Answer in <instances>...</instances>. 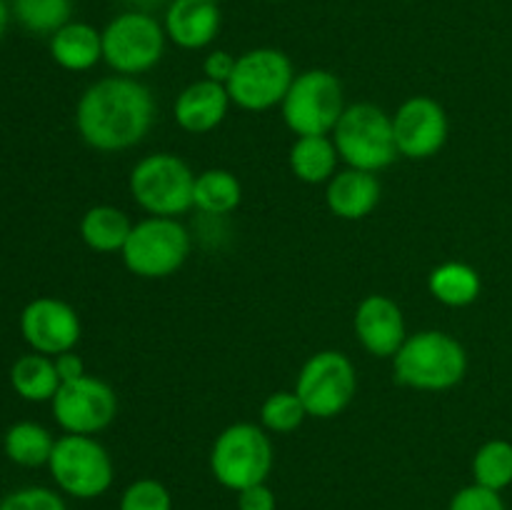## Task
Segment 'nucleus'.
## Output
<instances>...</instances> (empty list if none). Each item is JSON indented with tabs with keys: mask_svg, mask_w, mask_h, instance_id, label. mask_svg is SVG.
I'll return each mask as SVG.
<instances>
[{
	"mask_svg": "<svg viewBox=\"0 0 512 510\" xmlns=\"http://www.w3.org/2000/svg\"><path fill=\"white\" fill-rule=\"evenodd\" d=\"M155 120V98L145 83L128 75L95 80L75 105V128L90 148L120 153L138 145Z\"/></svg>",
	"mask_w": 512,
	"mask_h": 510,
	"instance_id": "f257e3e1",
	"label": "nucleus"
},
{
	"mask_svg": "<svg viewBox=\"0 0 512 510\" xmlns=\"http://www.w3.org/2000/svg\"><path fill=\"white\" fill-rule=\"evenodd\" d=\"M395 380L423 393L455 388L468 373V353L458 338L443 330H420L405 338L393 355Z\"/></svg>",
	"mask_w": 512,
	"mask_h": 510,
	"instance_id": "f03ea898",
	"label": "nucleus"
},
{
	"mask_svg": "<svg viewBox=\"0 0 512 510\" xmlns=\"http://www.w3.org/2000/svg\"><path fill=\"white\" fill-rule=\"evenodd\" d=\"M333 143L348 168L380 173L398 158L393 115L373 103L348 105L333 130Z\"/></svg>",
	"mask_w": 512,
	"mask_h": 510,
	"instance_id": "7ed1b4c3",
	"label": "nucleus"
},
{
	"mask_svg": "<svg viewBox=\"0 0 512 510\" xmlns=\"http://www.w3.org/2000/svg\"><path fill=\"white\" fill-rule=\"evenodd\" d=\"M273 463V440L263 425L255 423L228 425L210 448V473L233 493L265 483Z\"/></svg>",
	"mask_w": 512,
	"mask_h": 510,
	"instance_id": "20e7f679",
	"label": "nucleus"
},
{
	"mask_svg": "<svg viewBox=\"0 0 512 510\" xmlns=\"http://www.w3.org/2000/svg\"><path fill=\"white\" fill-rule=\"evenodd\" d=\"M128 188L148 215L178 218L193 208L195 173L175 153H150L133 165Z\"/></svg>",
	"mask_w": 512,
	"mask_h": 510,
	"instance_id": "39448f33",
	"label": "nucleus"
},
{
	"mask_svg": "<svg viewBox=\"0 0 512 510\" xmlns=\"http://www.w3.org/2000/svg\"><path fill=\"white\" fill-rule=\"evenodd\" d=\"M168 35L163 20L145 10H123L103 28V60L118 75H143L163 60Z\"/></svg>",
	"mask_w": 512,
	"mask_h": 510,
	"instance_id": "423d86ee",
	"label": "nucleus"
},
{
	"mask_svg": "<svg viewBox=\"0 0 512 510\" xmlns=\"http://www.w3.org/2000/svg\"><path fill=\"white\" fill-rule=\"evenodd\" d=\"M48 470L60 493L75 500H95L110 490L115 480L113 458L93 435H70L55 440Z\"/></svg>",
	"mask_w": 512,
	"mask_h": 510,
	"instance_id": "0eeeda50",
	"label": "nucleus"
},
{
	"mask_svg": "<svg viewBox=\"0 0 512 510\" xmlns=\"http://www.w3.org/2000/svg\"><path fill=\"white\" fill-rule=\"evenodd\" d=\"M193 240L178 218H150L133 225L125 240L123 263L133 275L145 280H160L178 273L188 260Z\"/></svg>",
	"mask_w": 512,
	"mask_h": 510,
	"instance_id": "6e6552de",
	"label": "nucleus"
},
{
	"mask_svg": "<svg viewBox=\"0 0 512 510\" xmlns=\"http://www.w3.org/2000/svg\"><path fill=\"white\" fill-rule=\"evenodd\" d=\"M293 80V60L283 50L263 45L238 55V63L225 88L233 105L248 113H263L275 105H283Z\"/></svg>",
	"mask_w": 512,
	"mask_h": 510,
	"instance_id": "1a4fd4ad",
	"label": "nucleus"
},
{
	"mask_svg": "<svg viewBox=\"0 0 512 510\" xmlns=\"http://www.w3.org/2000/svg\"><path fill=\"white\" fill-rule=\"evenodd\" d=\"M283 120L298 138L333 135L345 110L343 83L325 68H310L295 75L283 105Z\"/></svg>",
	"mask_w": 512,
	"mask_h": 510,
	"instance_id": "9d476101",
	"label": "nucleus"
},
{
	"mask_svg": "<svg viewBox=\"0 0 512 510\" xmlns=\"http://www.w3.org/2000/svg\"><path fill=\"white\" fill-rule=\"evenodd\" d=\"M295 393L303 400L308 418H338L358 393L353 360L340 350H320L310 355L295 380Z\"/></svg>",
	"mask_w": 512,
	"mask_h": 510,
	"instance_id": "9b49d317",
	"label": "nucleus"
},
{
	"mask_svg": "<svg viewBox=\"0 0 512 510\" xmlns=\"http://www.w3.org/2000/svg\"><path fill=\"white\" fill-rule=\"evenodd\" d=\"M53 418L70 435H98L118 415V395L105 380L85 373L68 380L50 400Z\"/></svg>",
	"mask_w": 512,
	"mask_h": 510,
	"instance_id": "f8f14e48",
	"label": "nucleus"
},
{
	"mask_svg": "<svg viewBox=\"0 0 512 510\" xmlns=\"http://www.w3.org/2000/svg\"><path fill=\"white\" fill-rule=\"evenodd\" d=\"M398 153L408 160H428L448 143L450 123L443 105L428 95L408 98L393 115Z\"/></svg>",
	"mask_w": 512,
	"mask_h": 510,
	"instance_id": "ddd939ff",
	"label": "nucleus"
},
{
	"mask_svg": "<svg viewBox=\"0 0 512 510\" xmlns=\"http://www.w3.org/2000/svg\"><path fill=\"white\" fill-rule=\"evenodd\" d=\"M83 325L73 305L60 298H35L20 313V335L33 353L55 358L78 345Z\"/></svg>",
	"mask_w": 512,
	"mask_h": 510,
	"instance_id": "4468645a",
	"label": "nucleus"
},
{
	"mask_svg": "<svg viewBox=\"0 0 512 510\" xmlns=\"http://www.w3.org/2000/svg\"><path fill=\"white\" fill-rule=\"evenodd\" d=\"M355 335L370 355L393 358L408 338L403 310L388 295H368L355 310Z\"/></svg>",
	"mask_w": 512,
	"mask_h": 510,
	"instance_id": "2eb2a0df",
	"label": "nucleus"
},
{
	"mask_svg": "<svg viewBox=\"0 0 512 510\" xmlns=\"http://www.w3.org/2000/svg\"><path fill=\"white\" fill-rule=\"evenodd\" d=\"M220 25V0H170L163 15L165 35L183 50L208 48L218 38Z\"/></svg>",
	"mask_w": 512,
	"mask_h": 510,
	"instance_id": "dca6fc26",
	"label": "nucleus"
},
{
	"mask_svg": "<svg viewBox=\"0 0 512 510\" xmlns=\"http://www.w3.org/2000/svg\"><path fill=\"white\" fill-rule=\"evenodd\" d=\"M230 108V95L223 83L215 80H195L180 90L173 105L175 123L190 135H205L218 128Z\"/></svg>",
	"mask_w": 512,
	"mask_h": 510,
	"instance_id": "f3484780",
	"label": "nucleus"
},
{
	"mask_svg": "<svg viewBox=\"0 0 512 510\" xmlns=\"http://www.w3.org/2000/svg\"><path fill=\"white\" fill-rule=\"evenodd\" d=\"M380 193L383 188H380L378 175L368 173V170L345 168L328 180L325 203H328L330 213L338 218L363 220L378 208Z\"/></svg>",
	"mask_w": 512,
	"mask_h": 510,
	"instance_id": "a211bd4d",
	"label": "nucleus"
},
{
	"mask_svg": "<svg viewBox=\"0 0 512 510\" xmlns=\"http://www.w3.org/2000/svg\"><path fill=\"white\" fill-rule=\"evenodd\" d=\"M50 55L70 73H85L103 60V30L83 20H70L50 35Z\"/></svg>",
	"mask_w": 512,
	"mask_h": 510,
	"instance_id": "6ab92c4d",
	"label": "nucleus"
},
{
	"mask_svg": "<svg viewBox=\"0 0 512 510\" xmlns=\"http://www.w3.org/2000/svg\"><path fill=\"white\" fill-rule=\"evenodd\" d=\"M338 160V148H335L333 138H328V135H303V138H295V143L290 145L288 163L300 183H328L338 173Z\"/></svg>",
	"mask_w": 512,
	"mask_h": 510,
	"instance_id": "aec40b11",
	"label": "nucleus"
},
{
	"mask_svg": "<svg viewBox=\"0 0 512 510\" xmlns=\"http://www.w3.org/2000/svg\"><path fill=\"white\" fill-rule=\"evenodd\" d=\"M133 223L128 213L115 205H93L80 218V238L95 253H120L128 240Z\"/></svg>",
	"mask_w": 512,
	"mask_h": 510,
	"instance_id": "412c9836",
	"label": "nucleus"
},
{
	"mask_svg": "<svg viewBox=\"0 0 512 510\" xmlns=\"http://www.w3.org/2000/svg\"><path fill=\"white\" fill-rule=\"evenodd\" d=\"M10 385L28 403H50L63 383L50 355L28 353L20 355L10 368Z\"/></svg>",
	"mask_w": 512,
	"mask_h": 510,
	"instance_id": "4be33fe9",
	"label": "nucleus"
},
{
	"mask_svg": "<svg viewBox=\"0 0 512 510\" xmlns=\"http://www.w3.org/2000/svg\"><path fill=\"white\" fill-rule=\"evenodd\" d=\"M243 200V185L238 175H233L225 168H208L195 175L193 188V208H198L203 215H215L223 218L230 215Z\"/></svg>",
	"mask_w": 512,
	"mask_h": 510,
	"instance_id": "5701e85b",
	"label": "nucleus"
},
{
	"mask_svg": "<svg viewBox=\"0 0 512 510\" xmlns=\"http://www.w3.org/2000/svg\"><path fill=\"white\" fill-rule=\"evenodd\" d=\"M55 438L45 425L33 420H20L5 430L3 450L10 463L20 468H43L53 455Z\"/></svg>",
	"mask_w": 512,
	"mask_h": 510,
	"instance_id": "b1692460",
	"label": "nucleus"
},
{
	"mask_svg": "<svg viewBox=\"0 0 512 510\" xmlns=\"http://www.w3.org/2000/svg\"><path fill=\"white\" fill-rule=\"evenodd\" d=\"M480 288L483 283H480L478 270L468 263H458V260L438 265L428 278L430 295L448 308H465V305L475 303Z\"/></svg>",
	"mask_w": 512,
	"mask_h": 510,
	"instance_id": "393cba45",
	"label": "nucleus"
},
{
	"mask_svg": "<svg viewBox=\"0 0 512 510\" xmlns=\"http://www.w3.org/2000/svg\"><path fill=\"white\" fill-rule=\"evenodd\" d=\"M13 18L33 35H53L73 20V0H10Z\"/></svg>",
	"mask_w": 512,
	"mask_h": 510,
	"instance_id": "a878e982",
	"label": "nucleus"
},
{
	"mask_svg": "<svg viewBox=\"0 0 512 510\" xmlns=\"http://www.w3.org/2000/svg\"><path fill=\"white\" fill-rule=\"evenodd\" d=\"M473 478L475 483L495 493H503L512 485V443L488 440L480 445L473 458Z\"/></svg>",
	"mask_w": 512,
	"mask_h": 510,
	"instance_id": "bb28decb",
	"label": "nucleus"
},
{
	"mask_svg": "<svg viewBox=\"0 0 512 510\" xmlns=\"http://www.w3.org/2000/svg\"><path fill=\"white\" fill-rule=\"evenodd\" d=\"M308 418L303 400L298 398L295 390H278V393L268 395L265 403L260 405V425L268 433L288 435L298 430Z\"/></svg>",
	"mask_w": 512,
	"mask_h": 510,
	"instance_id": "cd10ccee",
	"label": "nucleus"
},
{
	"mask_svg": "<svg viewBox=\"0 0 512 510\" xmlns=\"http://www.w3.org/2000/svg\"><path fill=\"white\" fill-rule=\"evenodd\" d=\"M118 510H173V495L160 480L138 478L123 490Z\"/></svg>",
	"mask_w": 512,
	"mask_h": 510,
	"instance_id": "c85d7f7f",
	"label": "nucleus"
},
{
	"mask_svg": "<svg viewBox=\"0 0 512 510\" xmlns=\"http://www.w3.org/2000/svg\"><path fill=\"white\" fill-rule=\"evenodd\" d=\"M0 510H68L63 495L43 485L18 488L0 500Z\"/></svg>",
	"mask_w": 512,
	"mask_h": 510,
	"instance_id": "c756f323",
	"label": "nucleus"
},
{
	"mask_svg": "<svg viewBox=\"0 0 512 510\" xmlns=\"http://www.w3.org/2000/svg\"><path fill=\"white\" fill-rule=\"evenodd\" d=\"M448 510H508V508H505L503 495L473 483L460 488L458 493L450 498Z\"/></svg>",
	"mask_w": 512,
	"mask_h": 510,
	"instance_id": "7c9ffc66",
	"label": "nucleus"
},
{
	"mask_svg": "<svg viewBox=\"0 0 512 510\" xmlns=\"http://www.w3.org/2000/svg\"><path fill=\"white\" fill-rule=\"evenodd\" d=\"M238 510H278V498L268 483L250 485L238 493Z\"/></svg>",
	"mask_w": 512,
	"mask_h": 510,
	"instance_id": "2f4dec72",
	"label": "nucleus"
},
{
	"mask_svg": "<svg viewBox=\"0 0 512 510\" xmlns=\"http://www.w3.org/2000/svg\"><path fill=\"white\" fill-rule=\"evenodd\" d=\"M235 63H238V58L233 53H228V50H210L203 60L205 78L225 85L230 80V75H233Z\"/></svg>",
	"mask_w": 512,
	"mask_h": 510,
	"instance_id": "473e14b6",
	"label": "nucleus"
},
{
	"mask_svg": "<svg viewBox=\"0 0 512 510\" xmlns=\"http://www.w3.org/2000/svg\"><path fill=\"white\" fill-rule=\"evenodd\" d=\"M55 370L60 375V383H68V380H78L85 375V363L75 350H68V353L55 355Z\"/></svg>",
	"mask_w": 512,
	"mask_h": 510,
	"instance_id": "72a5a7b5",
	"label": "nucleus"
},
{
	"mask_svg": "<svg viewBox=\"0 0 512 510\" xmlns=\"http://www.w3.org/2000/svg\"><path fill=\"white\" fill-rule=\"evenodd\" d=\"M10 18H13V10H10L8 0H0V40H3L5 30H8Z\"/></svg>",
	"mask_w": 512,
	"mask_h": 510,
	"instance_id": "f704fd0d",
	"label": "nucleus"
},
{
	"mask_svg": "<svg viewBox=\"0 0 512 510\" xmlns=\"http://www.w3.org/2000/svg\"><path fill=\"white\" fill-rule=\"evenodd\" d=\"M130 5V10H145V13H153V8L163 0H125Z\"/></svg>",
	"mask_w": 512,
	"mask_h": 510,
	"instance_id": "c9c22d12",
	"label": "nucleus"
},
{
	"mask_svg": "<svg viewBox=\"0 0 512 510\" xmlns=\"http://www.w3.org/2000/svg\"><path fill=\"white\" fill-rule=\"evenodd\" d=\"M265 3H270V0H265Z\"/></svg>",
	"mask_w": 512,
	"mask_h": 510,
	"instance_id": "e433bc0d",
	"label": "nucleus"
}]
</instances>
